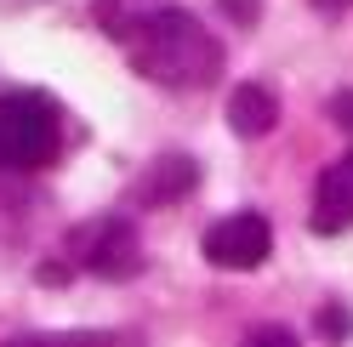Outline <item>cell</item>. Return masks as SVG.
<instances>
[{"instance_id": "3", "label": "cell", "mask_w": 353, "mask_h": 347, "mask_svg": "<svg viewBox=\"0 0 353 347\" xmlns=\"http://www.w3.org/2000/svg\"><path fill=\"white\" fill-rule=\"evenodd\" d=\"M63 256L74 268L97 273V279H131L143 268V245H137V228L125 216H92V222H74L69 240H63Z\"/></svg>"}, {"instance_id": "4", "label": "cell", "mask_w": 353, "mask_h": 347, "mask_svg": "<svg viewBox=\"0 0 353 347\" xmlns=\"http://www.w3.org/2000/svg\"><path fill=\"white\" fill-rule=\"evenodd\" d=\"M268 251H274V228H268V216H256V211H234V216L205 228V262L211 268L251 273V268L268 262Z\"/></svg>"}, {"instance_id": "2", "label": "cell", "mask_w": 353, "mask_h": 347, "mask_svg": "<svg viewBox=\"0 0 353 347\" xmlns=\"http://www.w3.org/2000/svg\"><path fill=\"white\" fill-rule=\"evenodd\" d=\"M57 160V108L40 92L0 97V171H40Z\"/></svg>"}, {"instance_id": "1", "label": "cell", "mask_w": 353, "mask_h": 347, "mask_svg": "<svg viewBox=\"0 0 353 347\" xmlns=\"http://www.w3.org/2000/svg\"><path fill=\"white\" fill-rule=\"evenodd\" d=\"M131 69L154 85H176V92H194V85H211L216 69H223V46H216V34L200 23L194 12L183 6H154L137 17V29H131Z\"/></svg>"}, {"instance_id": "9", "label": "cell", "mask_w": 353, "mask_h": 347, "mask_svg": "<svg viewBox=\"0 0 353 347\" xmlns=\"http://www.w3.org/2000/svg\"><path fill=\"white\" fill-rule=\"evenodd\" d=\"M239 347H302V341H296L291 330H285V324H268V330H251Z\"/></svg>"}, {"instance_id": "11", "label": "cell", "mask_w": 353, "mask_h": 347, "mask_svg": "<svg viewBox=\"0 0 353 347\" xmlns=\"http://www.w3.org/2000/svg\"><path fill=\"white\" fill-rule=\"evenodd\" d=\"M223 6H234V12H239V23H251V17H256V12H251V0H223Z\"/></svg>"}, {"instance_id": "8", "label": "cell", "mask_w": 353, "mask_h": 347, "mask_svg": "<svg viewBox=\"0 0 353 347\" xmlns=\"http://www.w3.org/2000/svg\"><path fill=\"white\" fill-rule=\"evenodd\" d=\"M0 347H92V336H74V330H29V336H12Z\"/></svg>"}, {"instance_id": "5", "label": "cell", "mask_w": 353, "mask_h": 347, "mask_svg": "<svg viewBox=\"0 0 353 347\" xmlns=\"http://www.w3.org/2000/svg\"><path fill=\"white\" fill-rule=\"evenodd\" d=\"M307 228H314V233H342V228H353V154L330 160V165L319 171Z\"/></svg>"}, {"instance_id": "10", "label": "cell", "mask_w": 353, "mask_h": 347, "mask_svg": "<svg viewBox=\"0 0 353 347\" xmlns=\"http://www.w3.org/2000/svg\"><path fill=\"white\" fill-rule=\"evenodd\" d=\"M330 120L353 137V92H336V97H330Z\"/></svg>"}, {"instance_id": "6", "label": "cell", "mask_w": 353, "mask_h": 347, "mask_svg": "<svg viewBox=\"0 0 353 347\" xmlns=\"http://www.w3.org/2000/svg\"><path fill=\"white\" fill-rule=\"evenodd\" d=\"M194 188V160L188 154H160L148 165V177L131 188V200L137 205H171L176 193H188Z\"/></svg>"}, {"instance_id": "7", "label": "cell", "mask_w": 353, "mask_h": 347, "mask_svg": "<svg viewBox=\"0 0 353 347\" xmlns=\"http://www.w3.org/2000/svg\"><path fill=\"white\" fill-rule=\"evenodd\" d=\"M279 120V97L268 92V85H234L228 97V125L239 137H268Z\"/></svg>"}, {"instance_id": "12", "label": "cell", "mask_w": 353, "mask_h": 347, "mask_svg": "<svg viewBox=\"0 0 353 347\" xmlns=\"http://www.w3.org/2000/svg\"><path fill=\"white\" fill-rule=\"evenodd\" d=\"M314 6H319V12H325V17H336V12H342V6H347V0H314Z\"/></svg>"}]
</instances>
